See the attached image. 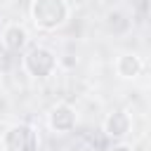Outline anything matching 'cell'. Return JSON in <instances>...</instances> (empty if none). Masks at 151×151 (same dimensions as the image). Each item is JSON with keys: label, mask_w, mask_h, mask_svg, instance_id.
Listing matches in <instances>:
<instances>
[{"label": "cell", "mask_w": 151, "mask_h": 151, "mask_svg": "<svg viewBox=\"0 0 151 151\" xmlns=\"http://www.w3.org/2000/svg\"><path fill=\"white\" fill-rule=\"evenodd\" d=\"M31 19L40 31H57L68 19V5L66 0H33Z\"/></svg>", "instance_id": "cell-1"}, {"label": "cell", "mask_w": 151, "mask_h": 151, "mask_svg": "<svg viewBox=\"0 0 151 151\" xmlns=\"http://www.w3.org/2000/svg\"><path fill=\"white\" fill-rule=\"evenodd\" d=\"M59 66V59L57 54L45 47V45H31L24 50V57H21V68L33 76V78H50Z\"/></svg>", "instance_id": "cell-2"}, {"label": "cell", "mask_w": 151, "mask_h": 151, "mask_svg": "<svg viewBox=\"0 0 151 151\" xmlns=\"http://www.w3.org/2000/svg\"><path fill=\"white\" fill-rule=\"evenodd\" d=\"M40 137L31 123H14L2 134V151H38Z\"/></svg>", "instance_id": "cell-3"}, {"label": "cell", "mask_w": 151, "mask_h": 151, "mask_svg": "<svg viewBox=\"0 0 151 151\" xmlns=\"http://www.w3.org/2000/svg\"><path fill=\"white\" fill-rule=\"evenodd\" d=\"M47 125H50L52 132L66 134V132H71V130L78 125V113H76V109H73L71 104L59 101V104H54V106L50 109V113H47Z\"/></svg>", "instance_id": "cell-4"}, {"label": "cell", "mask_w": 151, "mask_h": 151, "mask_svg": "<svg viewBox=\"0 0 151 151\" xmlns=\"http://www.w3.org/2000/svg\"><path fill=\"white\" fill-rule=\"evenodd\" d=\"M132 130V118L125 109H116L104 118V134L113 142H123Z\"/></svg>", "instance_id": "cell-5"}, {"label": "cell", "mask_w": 151, "mask_h": 151, "mask_svg": "<svg viewBox=\"0 0 151 151\" xmlns=\"http://www.w3.org/2000/svg\"><path fill=\"white\" fill-rule=\"evenodd\" d=\"M28 31L21 26V24H7L5 28H2V33H0V42H2V47L5 50H9V52H21V50H26L28 47Z\"/></svg>", "instance_id": "cell-6"}, {"label": "cell", "mask_w": 151, "mask_h": 151, "mask_svg": "<svg viewBox=\"0 0 151 151\" xmlns=\"http://www.w3.org/2000/svg\"><path fill=\"white\" fill-rule=\"evenodd\" d=\"M142 71H144V61H142L134 52H125V54H120V57L116 59V73H118L120 78H125V80L137 78Z\"/></svg>", "instance_id": "cell-7"}, {"label": "cell", "mask_w": 151, "mask_h": 151, "mask_svg": "<svg viewBox=\"0 0 151 151\" xmlns=\"http://www.w3.org/2000/svg\"><path fill=\"white\" fill-rule=\"evenodd\" d=\"M113 151H130V146H125V144H118Z\"/></svg>", "instance_id": "cell-8"}]
</instances>
